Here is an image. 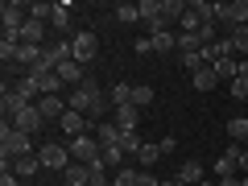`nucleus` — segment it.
Returning a JSON list of instances; mask_svg holds the SVG:
<instances>
[{
	"instance_id": "1",
	"label": "nucleus",
	"mask_w": 248,
	"mask_h": 186,
	"mask_svg": "<svg viewBox=\"0 0 248 186\" xmlns=\"http://www.w3.org/2000/svg\"><path fill=\"white\" fill-rule=\"evenodd\" d=\"M66 108H71V112H83L91 124H99V120H108V116H112V112H108V95H104V87H99L91 75L79 83V87H71Z\"/></svg>"
},
{
	"instance_id": "2",
	"label": "nucleus",
	"mask_w": 248,
	"mask_h": 186,
	"mask_svg": "<svg viewBox=\"0 0 248 186\" xmlns=\"http://www.w3.org/2000/svg\"><path fill=\"white\" fill-rule=\"evenodd\" d=\"M25 153H33V137L21 133V128H13V124L4 120V124H0V161L13 170V161L25 157Z\"/></svg>"
},
{
	"instance_id": "3",
	"label": "nucleus",
	"mask_w": 248,
	"mask_h": 186,
	"mask_svg": "<svg viewBox=\"0 0 248 186\" xmlns=\"http://www.w3.org/2000/svg\"><path fill=\"white\" fill-rule=\"evenodd\" d=\"M99 153H104V145H99L95 133H83L71 141V161H83V166H91V161H99Z\"/></svg>"
},
{
	"instance_id": "4",
	"label": "nucleus",
	"mask_w": 248,
	"mask_h": 186,
	"mask_svg": "<svg viewBox=\"0 0 248 186\" xmlns=\"http://www.w3.org/2000/svg\"><path fill=\"white\" fill-rule=\"evenodd\" d=\"M37 157H42L46 170H58V174H66V166H71V145H50V141H42Z\"/></svg>"
},
{
	"instance_id": "5",
	"label": "nucleus",
	"mask_w": 248,
	"mask_h": 186,
	"mask_svg": "<svg viewBox=\"0 0 248 186\" xmlns=\"http://www.w3.org/2000/svg\"><path fill=\"white\" fill-rule=\"evenodd\" d=\"M240 149H244V145H228V149L215 157L211 174L219 178V182H223V178H240Z\"/></svg>"
},
{
	"instance_id": "6",
	"label": "nucleus",
	"mask_w": 248,
	"mask_h": 186,
	"mask_svg": "<svg viewBox=\"0 0 248 186\" xmlns=\"http://www.w3.org/2000/svg\"><path fill=\"white\" fill-rule=\"evenodd\" d=\"M71 54H75V62H83V66H87V62L99 54V42H95V33H91V29H79V33L71 37Z\"/></svg>"
},
{
	"instance_id": "7",
	"label": "nucleus",
	"mask_w": 248,
	"mask_h": 186,
	"mask_svg": "<svg viewBox=\"0 0 248 186\" xmlns=\"http://www.w3.org/2000/svg\"><path fill=\"white\" fill-rule=\"evenodd\" d=\"M13 128H21V133H29V137H33V133H42V128H46V116H42V108H37V104H29L25 112H21L17 120H13Z\"/></svg>"
},
{
	"instance_id": "8",
	"label": "nucleus",
	"mask_w": 248,
	"mask_h": 186,
	"mask_svg": "<svg viewBox=\"0 0 248 186\" xmlns=\"http://www.w3.org/2000/svg\"><path fill=\"white\" fill-rule=\"evenodd\" d=\"M58 124H62V133L71 137V141H75V137H83V133H91V120H87L83 112H66Z\"/></svg>"
},
{
	"instance_id": "9",
	"label": "nucleus",
	"mask_w": 248,
	"mask_h": 186,
	"mask_svg": "<svg viewBox=\"0 0 248 186\" xmlns=\"http://www.w3.org/2000/svg\"><path fill=\"white\" fill-rule=\"evenodd\" d=\"M37 108H42L46 120H62V116L71 112V108H66V95H42V99H37Z\"/></svg>"
},
{
	"instance_id": "10",
	"label": "nucleus",
	"mask_w": 248,
	"mask_h": 186,
	"mask_svg": "<svg viewBox=\"0 0 248 186\" xmlns=\"http://www.w3.org/2000/svg\"><path fill=\"white\" fill-rule=\"evenodd\" d=\"M112 120L120 124L124 133H137V124H141V108H137V104H124V108H116V112H112Z\"/></svg>"
},
{
	"instance_id": "11",
	"label": "nucleus",
	"mask_w": 248,
	"mask_h": 186,
	"mask_svg": "<svg viewBox=\"0 0 248 186\" xmlns=\"http://www.w3.org/2000/svg\"><path fill=\"white\" fill-rule=\"evenodd\" d=\"M25 108H29V104H25V99L17 95V91H13V87H4V99H0V112H4V120L13 124V120L21 116V112H25Z\"/></svg>"
},
{
	"instance_id": "12",
	"label": "nucleus",
	"mask_w": 248,
	"mask_h": 186,
	"mask_svg": "<svg viewBox=\"0 0 248 186\" xmlns=\"http://www.w3.org/2000/svg\"><path fill=\"white\" fill-rule=\"evenodd\" d=\"M46 25H50V21L29 17V21H25V29H21V42H25V46H46Z\"/></svg>"
},
{
	"instance_id": "13",
	"label": "nucleus",
	"mask_w": 248,
	"mask_h": 186,
	"mask_svg": "<svg viewBox=\"0 0 248 186\" xmlns=\"http://www.w3.org/2000/svg\"><path fill=\"white\" fill-rule=\"evenodd\" d=\"M95 137H99V145H120L124 128L112 120V116H108V120H99V124H95Z\"/></svg>"
},
{
	"instance_id": "14",
	"label": "nucleus",
	"mask_w": 248,
	"mask_h": 186,
	"mask_svg": "<svg viewBox=\"0 0 248 186\" xmlns=\"http://www.w3.org/2000/svg\"><path fill=\"white\" fill-rule=\"evenodd\" d=\"M4 87H13V91H17V95H21V99H25V104H33V99L42 95V87H37V79H29V75H21V79L4 83Z\"/></svg>"
},
{
	"instance_id": "15",
	"label": "nucleus",
	"mask_w": 248,
	"mask_h": 186,
	"mask_svg": "<svg viewBox=\"0 0 248 186\" xmlns=\"http://www.w3.org/2000/svg\"><path fill=\"white\" fill-rule=\"evenodd\" d=\"M178 178H182L186 186H199V182L207 178V170H203V161H195V157H190V161H182V166H178Z\"/></svg>"
},
{
	"instance_id": "16",
	"label": "nucleus",
	"mask_w": 248,
	"mask_h": 186,
	"mask_svg": "<svg viewBox=\"0 0 248 186\" xmlns=\"http://www.w3.org/2000/svg\"><path fill=\"white\" fill-rule=\"evenodd\" d=\"M37 170H42V157H37V153H25V157L13 161V174H17V178H29V182H33Z\"/></svg>"
},
{
	"instance_id": "17",
	"label": "nucleus",
	"mask_w": 248,
	"mask_h": 186,
	"mask_svg": "<svg viewBox=\"0 0 248 186\" xmlns=\"http://www.w3.org/2000/svg\"><path fill=\"white\" fill-rule=\"evenodd\" d=\"M112 17L120 21V25H137V21H141V9H137L133 0H120V4L112 9Z\"/></svg>"
},
{
	"instance_id": "18",
	"label": "nucleus",
	"mask_w": 248,
	"mask_h": 186,
	"mask_svg": "<svg viewBox=\"0 0 248 186\" xmlns=\"http://www.w3.org/2000/svg\"><path fill=\"white\" fill-rule=\"evenodd\" d=\"M62 182H66V186H91L87 166H83V161H71V166H66V174H62Z\"/></svg>"
},
{
	"instance_id": "19",
	"label": "nucleus",
	"mask_w": 248,
	"mask_h": 186,
	"mask_svg": "<svg viewBox=\"0 0 248 186\" xmlns=\"http://www.w3.org/2000/svg\"><path fill=\"white\" fill-rule=\"evenodd\" d=\"M203 21H207V17L195 9V4H190V9L182 13V21H178V29H182V33H199V29H203Z\"/></svg>"
},
{
	"instance_id": "20",
	"label": "nucleus",
	"mask_w": 248,
	"mask_h": 186,
	"mask_svg": "<svg viewBox=\"0 0 248 186\" xmlns=\"http://www.w3.org/2000/svg\"><path fill=\"white\" fill-rule=\"evenodd\" d=\"M112 186H141V170L137 166H120L112 174Z\"/></svg>"
},
{
	"instance_id": "21",
	"label": "nucleus",
	"mask_w": 248,
	"mask_h": 186,
	"mask_svg": "<svg viewBox=\"0 0 248 186\" xmlns=\"http://www.w3.org/2000/svg\"><path fill=\"white\" fill-rule=\"evenodd\" d=\"M228 137L236 145H248V116H232L228 120Z\"/></svg>"
},
{
	"instance_id": "22",
	"label": "nucleus",
	"mask_w": 248,
	"mask_h": 186,
	"mask_svg": "<svg viewBox=\"0 0 248 186\" xmlns=\"http://www.w3.org/2000/svg\"><path fill=\"white\" fill-rule=\"evenodd\" d=\"M50 25L58 29V33H66V29H71V4H66V0H58V4H54V17H50Z\"/></svg>"
},
{
	"instance_id": "23",
	"label": "nucleus",
	"mask_w": 248,
	"mask_h": 186,
	"mask_svg": "<svg viewBox=\"0 0 248 186\" xmlns=\"http://www.w3.org/2000/svg\"><path fill=\"white\" fill-rule=\"evenodd\" d=\"M108 95H112V112H116V108H124V104H133V83H112Z\"/></svg>"
},
{
	"instance_id": "24",
	"label": "nucleus",
	"mask_w": 248,
	"mask_h": 186,
	"mask_svg": "<svg viewBox=\"0 0 248 186\" xmlns=\"http://www.w3.org/2000/svg\"><path fill=\"white\" fill-rule=\"evenodd\" d=\"M153 50H157V54L178 50V37H174V29H161V33H153Z\"/></svg>"
},
{
	"instance_id": "25",
	"label": "nucleus",
	"mask_w": 248,
	"mask_h": 186,
	"mask_svg": "<svg viewBox=\"0 0 248 186\" xmlns=\"http://www.w3.org/2000/svg\"><path fill=\"white\" fill-rule=\"evenodd\" d=\"M108 170H112V166H104V157H99V161H91V166H87L91 186H108V182H112V178H108Z\"/></svg>"
},
{
	"instance_id": "26",
	"label": "nucleus",
	"mask_w": 248,
	"mask_h": 186,
	"mask_svg": "<svg viewBox=\"0 0 248 186\" xmlns=\"http://www.w3.org/2000/svg\"><path fill=\"white\" fill-rule=\"evenodd\" d=\"M99 157H104V166L120 170V166H124V157H128V153H124L120 145H104V153H99Z\"/></svg>"
},
{
	"instance_id": "27",
	"label": "nucleus",
	"mask_w": 248,
	"mask_h": 186,
	"mask_svg": "<svg viewBox=\"0 0 248 186\" xmlns=\"http://www.w3.org/2000/svg\"><path fill=\"white\" fill-rule=\"evenodd\" d=\"M190 83H195L199 91H211L215 83H219V75H215V66H203V71H199V75H195V79H190Z\"/></svg>"
},
{
	"instance_id": "28",
	"label": "nucleus",
	"mask_w": 248,
	"mask_h": 186,
	"mask_svg": "<svg viewBox=\"0 0 248 186\" xmlns=\"http://www.w3.org/2000/svg\"><path fill=\"white\" fill-rule=\"evenodd\" d=\"M37 87H42V95H58V91H62V79H58V71L42 75V79H37Z\"/></svg>"
},
{
	"instance_id": "29",
	"label": "nucleus",
	"mask_w": 248,
	"mask_h": 186,
	"mask_svg": "<svg viewBox=\"0 0 248 186\" xmlns=\"http://www.w3.org/2000/svg\"><path fill=\"white\" fill-rule=\"evenodd\" d=\"M137 161H141V170L157 166V161H161V149H157V145H141V153H137Z\"/></svg>"
},
{
	"instance_id": "30",
	"label": "nucleus",
	"mask_w": 248,
	"mask_h": 186,
	"mask_svg": "<svg viewBox=\"0 0 248 186\" xmlns=\"http://www.w3.org/2000/svg\"><path fill=\"white\" fill-rule=\"evenodd\" d=\"M232 95H236V99H248V62L240 66L236 79H232Z\"/></svg>"
},
{
	"instance_id": "31",
	"label": "nucleus",
	"mask_w": 248,
	"mask_h": 186,
	"mask_svg": "<svg viewBox=\"0 0 248 186\" xmlns=\"http://www.w3.org/2000/svg\"><path fill=\"white\" fill-rule=\"evenodd\" d=\"M195 50H203L199 33H178V54H195Z\"/></svg>"
},
{
	"instance_id": "32",
	"label": "nucleus",
	"mask_w": 248,
	"mask_h": 186,
	"mask_svg": "<svg viewBox=\"0 0 248 186\" xmlns=\"http://www.w3.org/2000/svg\"><path fill=\"white\" fill-rule=\"evenodd\" d=\"M133 104L137 108H149L153 104V87H149V83H137V87H133Z\"/></svg>"
},
{
	"instance_id": "33",
	"label": "nucleus",
	"mask_w": 248,
	"mask_h": 186,
	"mask_svg": "<svg viewBox=\"0 0 248 186\" xmlns=\"http://www.w3.org/2000/svg\"><path fill=\"white\" fill-rule=\"evenodd\" d=\"M141 145H145L141 133H124V137H120V149H124V153H133V157L141 153Z\"/></svg>"
},
{
	"instance_id": "34",
	"label": "nucleus",
	"mask_w": 248,
	"mask_h": 186,
	"mask_svg": "<svg viewBox=\"0 0 248 186\" xmlns=\"http://www.w3.org/2000/svg\"><path fill=\"white\" fill-rule=\"evenodd\" d=\"M17 50H21V46H13V42H0V62H4V66H13V62H17Z\"/></svg>"
},
{
	"instance_id": "35",
	"label": "nucleus",
	"mask_w": 248,
	"mask_h": 186,
	"mask_svg": "<svg viewBox=\"0 0 248 186\" xmlns=\"http://www.w3.org/2000/svg\"><path fill=\"white\" fill-rule=\"evenodd\" d=\"M0 186H25V182H21L13 170H0Z\"/></svg>"
},
{
	"instance_id": "36",
	"label": "nucleus",
	"mask_w": 248,
	"mask_h": 186,
	"mask_svg": "<svg viewBox=\"0 0 248 186\" xmlns=\"http://www.w3.org/2000/svg\"><path fill=\"white\" fill-rule=\"evenodd\" d=\"M157 149H161V157H166V153H174V149H178V141H174V137H161Z\"/></svg>"
},
{
	"instance_id": "37",
	"label": "nucleus",
	"mask_w": 248,
	"mask_h": 186,
	"mask_svg": "<svg viewBox=\"0 0 248 186\" xmlns=\"http://www.w3.org/2000/svg\"><path fill=\"white\" fill-rule=\"evenodd\" d=\"M137 54H141V58H145V54H157V50H153V37H141V42H137Z\"/></svg>"
},
{
	"instance_id": "38",
	"label": "nucleus",
	"mask_w": 248,
	"mask_h": 186,
	"mask_svg": "<svg viewBox=\"0 0 248 186\" xmlns=\"http://www.w3.org/2000/svg\"><path fill=\"white\" fill-rule=\"evenodd\" d=\"M161 186H186V182H182V178L174 174V178H161Z\"/></svg>"
},
{
	"instance_id": "39",
	"label": "nucleus",
	"mask_w": 248,
	"mask_h": 186,
	"mask_svg": "<svg viewBox=\"0 0 248 186\" xmlns=\"http://www.w3.org/2000/svg\"><path fill=\"white\" fill-rule=\"evenodd\" d=\"M240 170L248 174V149H240Z\"/></svg>"
},
{
	"instance_id": "40",
	"label": "nucleus",
	"mask_w": 248,
	"mask_h": 186,
	"mask_svg": "<svg viewBox=\"0 0 248 186\" xmlns=\"http://www.w3.org/2000/svg\"><path fill=\"white\" fill-rule=\"evenodd\" d=\"M219 186H240V178H223V182Z\"/></svg>"
},
{
	"instance_id": "41",
	"label": "nucleus",
	"mask_w": 248,
	"mask_h": 186,
	"mask_svg": "<svg viewBox=\"0 0 248 186\" xmlns=\"http://www.w3.org/2000/svg\"><path fill=\"white\" fill-rule=\"evenodd\" d=\"M199 186H219V182H211V178H203V182H199Z\"/></svg>"
},
{
	"instance_id": "42",
	"label": "nucleus",
	"mask_w": 248,
	"mask_h": 186,
	"mask_svg": "<svg viewBox=\"0 0 248 186\" xmlns=\"http://www.w3.org/2000/svg\"><path fill=\"white\" fill-rule=\"evenodd\" d=\"M240 186H248V178H240Z\"/></svg>"
},
{
	"instance_id": "43",
	"label": "nucleus",
	"mask_w": 248,
	"mask_h": 186,
	"mask_svg": "<svg viewBox=\"0 0 248 186\" xmlns=\"http://www.w3.org/2000/svg\"><path fill=\"white\" fill-rule=\"evenodd\" d=\"M25 186H37V182H25Z\"/></svg>"
},
{
	"instance_id": "44",
	"label": "nucleus",
	"mask_w": 248,
	"mask_h": 186,
	"mask_svg": "<svg viewBox=\"0 0 248 186\" xmlns=\"http://www.w3.org/2000/svg\"><path fill=\"white\" fill-rule=\"evenodd\" d=\"M62 186H66V182H62Z\"/></svg>"
}]
</instances>
